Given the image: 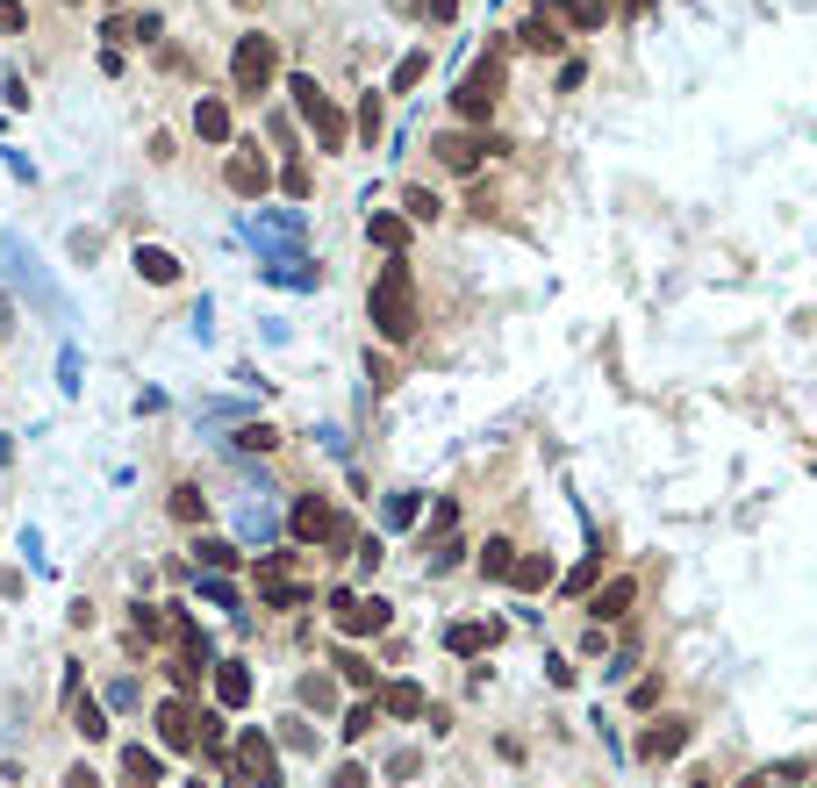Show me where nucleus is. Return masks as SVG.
Segmentation results:
<instances>
[{
  "label": "nucleus",
  "instance_id": "nucleus-34",
  "mask_svg": "<svg viewBox=\"0 0 817 788\" xmlns=\"http://www.w3.org/2000/svg\"><path fill=\"white\" fill-rule=\"evenodd\" d=\"M72 724H80V738H108V717H101V703H80V709H72Z\"/></svg>",
  "mask_w": 817,
  "mask_h": 788
},
{
  "label": "nucleus",
  "instance_id": "nucleus-45",
  "mask_svg": "<svg viewBox=\"0 0 817 788\" xmlns=\"http://www.w3.org/2000/svg\"><path fill=\"white\" fill-rule=\"evenodd\" d=\"M689 788H717V781H710V775H703V781H689Z\"/></svg>",
  "mask_w": 817,
  "mask_h": 788
},
{
  "label": "nucleus",
  "instance_id": "nucleus-44",
  "mask_svg": "<svg viewBox=\"0 0 817 788\" xmlns=\"http://www.w3.org/2000/svg\"><path fill=\"white\" fill-rule=\"evenodd\" d=\"M459 14V0H431V22H452Z\"/></svg>",
  "mask_w": 817,
  "mask_h": 788
},
{
  "label": "nucleus",
  "instance_id": "nucleus-26",
  "mask_svg": "<svg viewBox=\"0 0 817 788\" xmlns=\"http://www.w3.org/2000/svg\"><path fill=\"white\" fill-rule=\"evenodd\" d=\"M352 129L366 136V144H381V129H387V108H381V94H366L359 101V115H352Z\"/></svg>",
  "mask_w": 817,
  "mask_h": 788
},
{
  "label": "nucleus",
  "instance_id": "nucleus-8",
  "mask_svg": "<svg viewBox=\"0 0 817 788\" xmlns=\"http://www.w3.org/2000/svg\"><path fill=\"white\" fill-rule=\"evenodd\" d=\"M689 738H695V724L689 717H660V724H645V732H639V760H674V753L681 746H689Z\"/></svg>",
  "mask_w": 817,
  "mask_h": 788
},
{
  "label": "nucleus",
  "instance_id": "nucleus-23",
  "mask_svg": "<svg viewBox=\"0 0 817 788\" xmlns=\"http://www.w3.org/2000/svg\"><path fill=\"white\" fill-rule=\"evenodd\" d=\"M509 581H517L524 595H538V588H552V559H545V552H517V567H509Z\"/></svg>",
  "mask_w": 817,
  "mask_h": 788
},
{
  "label": "nucleus",
  "instance_id": "nucleus-25",
  "mask_svg": "<svg viewBox=\"0 0 817 788\" xmlns=\"http://www.w3.org/2000/svg\"><path fill=\"white\" fill-rule=\"evenodd\" d=\"M423 72H431V43H423V51H408L402 65H395V80H387V86H395V94H416V86H423Z\"/></svg>",
  "mask_w": 817,
  "mask_h": 788
},
{
  "label": "nucleus",
  "instance_id": "nucleus-35",
  "mask_svg": "<svg viewBox=\"0 0 817 788\" xmlns=\"http://www.w3.org/2000/svg\"><path fill=\"white\" fill-rule=\"evenodd\" d=\"M237 445H245V452H272L280 431H272V423H251V431H237Z\"/></svg>",
  "mask_w": 817,
  "mask_h": 788
},
{
  "label": "nucleus",
  "instance_id": "nucleus-21",
  "mask_svg": "<svg viewBox=\"0 0 817 788\" xmlns=\"http://www.w3.org/2000/svg\"><path fill=\"white\" fill-rule=\"evenodd\" d=\"M545 8H552V22H573V29H602V22H610L602 0H545Z\"/></svg>",
  "mask_w": 817,
  "mask_h": 788
},
{
  "label": "nucleus",
  "instance_id": "nucleus-31",
  "mask_svg": "<svg viewBox=\"0 0 817 788\" xmlns=\"http://www.w3.org/2000/svg\"><path fill=\"white\" fill-rule=\"evenodd\" d=\"M373 724H381V709H373V703H352V709H344V724H338V732H344V738H352V746H359V738H366Z\"/></svg>",
  "mask_w": 817,
  "mask_h": 788
},
{
  "label": "nucleus",
  "instance_id": "nucleus-38",
  "mask_svg": "<svg viewBox=\"0 0 817 788\" xmlns=\"http://www.w3.org/2000/svg\"><path fill=\"white\" fill-rule=\"evenodd\" d=\"M330 788H373V775H366V767H359V760H344L338 775H330Z\"/></svg>",
  "mask_w": 817,
  "mask_h": 788
},
{
  "label": "nucleus",
  "instance_id": "nucleus-43",
  "mask_svg": "<svg viewBox=\"0 0 817 788\" xmlns=\"http://www.w3.org/2000/svg\"><path fill=\"white\" fill-rule=\"evenodd\" d=\"M65 788H101V775H94V767H72V775H65Z\"/></svg>",
  "mask_w": 817,
  "mask_h": 788
},
{
  "label": "nucleus",
  "instance_id": "nucleus-15",
  "mask_svg": "<svg viewBox=\"0 0 817 788\" xmlns=\"http://www.w3.org/2000/svg\"><path fill=\"white\" fill-rule=\"evenodd\" d=\"M408 230H416V222H408V216H395V208H373V216H366V245H381L387 259H402Z\"/></svg>",
  "mask_w": 817,
  "mask_h": 788
},
{
  "label": "nucleus",
  "instance_id": "nucleus-41",
  "mask_svg": "<svg viewBox=\"0 0 817 788\" xmlns=\"http://www.w3.org/2000/svg\"><path fill=\"white\" fill-rule=\"evenodd\" d=\"M653 703H660V674H645L639 688H631V709H653Z\"/></svg>",
  "mask_w": 817,
  "mask_h": 788
},
{
  "label": "nucleus",
  "instance_id": "nucleus-2",
  "mask_svg": "<svg viewBox=\"0 0 817 788\" xmlns=\"http://www.w3.org/2000/svg\"><path fill=\"white\" fill-rule=\"evenodd\" d=\"M287 94H294V115L316 129V144L323 151H344V136H352V123L338 115V101L316 86V72H287Z\"/></svg>",
  "mask_w": 817,
  "mask_h": 788
},
{
  "label": "nucleus",
  "instance_id": "nucleus-42",
  "mask_svg": "<svg viewBox=\"0 0 817 788\" xmlns=\"http://www.w3.org/2000/svg\"><path fill=\"white\" fill-rule=\"evenodd\" d=\"M416 767H423L416 753H395V760H387V781H408V775H416Z\"/></svg>",
  "mask_w": 817,
  "mask_h": 788
},
{
  "label": "nucleus",
  "instance_id": "nucleus-11",
  "mask_svg": "<svg viewBox=\"0 0 817 788\" xmlns=\"http://www.w3.org/2000/svg\"><path fill=\"white\" fill-rule=\"evenodd\" d=\"M631 602H639V581L617 573V581H602L596 595H588V616H596V624H617V616H631Z\"/></svg>",
  "mask_w": 817,
  "mask_h": 788
},
{
  "label": "nucleus",
  "instance_id": "nucleus-37",
  "mask_svg": "<svg viewBox=\"0 0 817 788\" xmlns=\"http://www.w3.org/2000/svg\"><path fill=\"white\" fill-rule=\"evenodd\" d=\"M22 29H29V8L22 0H0V37H22Z\"/></svg>",
  "mask_w": 817,
  "mask_h": 788
},
{
  "label": "nucleus",
  "instance_id": "nucleus-3",
  "mask_svg": "<svg viewBox=\"0 0 817 788\" xmlns=\"http://www.w3.org/2000/svg\"><path fill=\"white\" fill-rule=\"evenodd\" d=\"M503 80H509L503 51H488V58H480V65L459 80V86H452V115H459V123H488V115H495V101H503Z\"/></svg>",
  "mask_w": 817,
  "mask_h": 788
},
{
  "label": "nucleus",
  "instance_id": "nucleus-18",
  "mask_svg": "<svg viewBox=\"0 0 817 788\" xmlns=\"http://www.w3.org/2000/svg\"><path fill=\"white\" fill-rule=\"evenodd\" d=\"M495 639H503V624H474V616H466V624L445 631V653H452V660H474V653H488Z\"/></svg>",
  "mask_w": 817,
  "mask_h": 788
},
{
  "label": "nucleus",
  "instance_id": "nucleus-9",
  "mask_svg": "<svg viewBox=\"0 0 817 788\" xmlns=\"http://www.w3.org/2000/svg\"><path fill=\"white\" fill-rule=\"evenodd\" d=\"M287 530H294V545H323V538H338V517H330L323 495H301L294 517H287Z\"/></svg>",
  "mask_w": 817,
  "mask_h": 788
},
{
  "label": "nucleus",
  "instance_id": "nucleus-46",
  "mask_svg": "<svg viewBox=\"0 0 817 788\" xmlns=\"http://www.w3.org/2000/svg\"><path fill=\"white\" fill-rule=\"evenodd\" d=\"M738 788H767V775H761V781H738Z\"/></svg>",
  "mask_w": 817,
  "mask_h": 788
},
{
  "label": "nucleus",
  "instance_id": "nucleus-32",
  "mask_svg": "<svg viewBox=\"0 0 817 788\" xmlns=\"http://www.w3.org/2000/svg\"><path fill=\"white\" fill-rule=\"evenodd\" d=\"M165 674H173V688H179V695H194V688H201V674H208V666H201V660H187V653H179L173 666H165Z\"/></svg>",
  "mask_w": 817,
  "mask_h": 788
},
{
  "label": "nucleus",
  "instance_id": "nucleus-13",
  "mask_svg": "<svg viewBox=\"0 0 817 788\" xmlns=\"http://www.w3.org/2000/svg\"><path fill=\"white\" fill-rule=\"evenodd\" d=\"M208 681H216V709H245V703H251V688H259L245 660H223V666H208Z\"/></svg>",
  "mask_w": 817,
  "mask_h": 788
},
{
  "label": "nucleus",
  "instance_id": "nucleus-30",
  "mask_svg": "<svg viewBox=\"0 0 817 788\" xmlns=\"http://www.w3.org/2000/svg\"><path fill=\"white\" fill-rule=\"evenodd\" d=\"M165 509H173L179 523H201V517H208V495H201V488H173V502H165Z\"/></svg>",
  "mask_w": 817,
  "mask_h": 788
},
{
  "label": "nucleus",
  "instance_id": "nucleus-19",
  "mask_svg": "<svg viewBox=\"0 0 817 788\" xmlns=\"http://www.w3.org/2000/svg\"><path fill=\"white\" fill-rule=\"evenodd\" d=\"M373 709H381V717H423V688L416 681H387V688L373 695Z\"/></svg>",
  "mask_w": 817,
  "mask_h": 788
},
{
  "label": "nucleus",
  "instance_id": "nucleus-40",
  "mask_svg": "<svg viewBox=\"0 0 817 788\" xmlns=\"http://www.w3.org/2000/svg\"><path fill=\"white\" fill-rule=\"evenodd\" d=\"M301 703L323 709V703H330V681H323V674H309V681H301Z\"/></svg>",
  "mask_w": 817,
  "mask_h": 788
},
{
  "label": "nucleus",
  "instance_id": "nucleus-22",
  "mask_svg": "<svg viewBox=\"0 0 817 788\" xmlns=\"http://www.w3.org/2000/svg\"><path fill=\"white\" fill-rule=\"evenodd\" d=\"M123 781H130V788H158V781H165L158 753H144V746H123Z\"/></svg>",
  "mask_w": 817,
  "mask_h": 788
},
{
  "label": "nucleus",
  "instance_id": "nucleus-28",
  "mask_svg": "<svg viewBox=\"0 0 817 788\" xmlns=\"http://www.w3.org/2000/svg\"><path fill=\"white\" fill-rule=\"evenodd\" d=\"M338 674H344V681H352V688H359V695H366V688H373V681H381V674H373V660H366V653H352V645H344V653H338Z\"/></svg>",
  "mask_w": 817,
  "mask_h": 788
},
{
  "label": "nucleus",
  "instance_id": "nucleus-14",
  "mask_svg": "<svg viewBox=\"0 0 817 788\" xmlns=\"http://www.w3.org/2000/svg\"><path fill=\"white\" fill-rule=\"evenodd\" d=\"M517 37H524V51H538V58H559V51H567V29L552 22V8H531Z\"/></svg>",
  "mask_w": 817,
  "mask_h": 788
},
{
  "label": "nucleus",
  "instance_id": "nucleus-10",
  "mask_svg": "<svg viewBox=\"0 0 817 788\" xmlns=\"http://www.w3.org/2000/svg\"><path fill=\"white\" fill-rule=\"evenodd\" d=\"M431 151L452 165V173H474V165H480V151L495 158V151H509V144H503V136H459V129H452V136H437Z\"/></svg>",
  "mask_w": 817,
  "mask_h": 788
},
{
  "label": "nucleus",
  "instance_id": "nucleus-1",
  "mask_svg": "<svg viewBox=\"0 0 817 788\" xmlns=\"http://www.w3.org/2000/svg\"><path fill=\"white\" fill-rule=\"evenodd\" d=\"M366 309H373V330H381L387 344H408V338H416L423 309H416V272H408V259H387L381 272H373Z\"/></svg>",
  "mask_w": 817,
  "mask_h": 788
},
{
  "label": "nucleus",
  "instance_id": "nucleus-5",
  "mask_svg": "<svg viewBox=\"0 0 817 788\" xmlns=\"http://www.w3.org/2000/svg\"><path fill=\"white\" fill-rule=\"evenodd\" d=\"M230 781L237 788H280V746L251 724V732H237V746H230Z\"/></svg>",
  "mask_w": 817,
  "mask_h": 788
},
{
  "label": "nucleus",
  "instance_id": "nucleus-29",
  "mask_svg": "<svg viewBox=\"0 0 817 788\" xmlns=\"http://www.w3.org/2000/svg\"><path fill=\"white\" fill-rule=\"evenodd\" d=\"M194 559H201L208 573H230V567H237V545H223V538H201V545H194Z\"/></svg>",
  "mask_w": 817,
  "mask_h": 788
},
{
  "label": "nucleus",
  "instance_id": "nucleus-16",
  "mask_svg": "<svg viewBox=\"0 0 817 788\" xmlns=\"http://www.w3.org/2000/svg\"><path fill=\"white\" fill-rule=\"evenodd\" d=\"M194 136H201V144H230V101L223 94L194 101Z\"/></svg>",
  "mask_w": 817,
  "mask_h": 788
},
{
  "label": "nucleus",
  "instance_id": "nucleus-36",
  "mask_svg": "<svg viewBox=\"0 0 817 788\" xmlns=\"http://www.w3.org/2000/svg\"><path fill=\"white\" fill-rule=\"evenodd\" d=\"M416 495H387V523H395V530H408V523H416Z\"/></svg>",
  "mask_w": 817,
  "mask_h": 788
},
{
  "label": "nucleus",
  "instance_id": "nucleus-20",
  "mask_svg": "<svg viewBox=\"0 0 817 788\" xmlns=\"http://www.w3.org/2000/svg\"><path fill=\"white\" fill-rule=\"evenodd\" d=\"M136 272H144L151 287H173V280H179V259H173L165 245H136Z\"/></svg>",
  "mask_w": 817,
  "mask_h": 788
},
{
  "label": "nucleus",
  "instance_id": "nucleus-39",
  "mask_svg": "<svg viewBox=\"0 0 817 788\" xmlns=\"http://www.w3.org/2000/svg\"><path fill=\"white\" fill-rule=\"evenodd\" d=\"M280 187L294 194V201H309V165H287V173H280Z\"/></svg>",
  "mask_w": 817,
  "mask_h": 788
},
{
  "label": "nucleus",
  "instance_id": "nucleus-33",
  "mask_svg": "<svg viewBox=\"0 0 817 788\" xmlns=\"http://www.w3.org/2000/svg\"><path fill=\"white\" fill-rule=\"evenodd\" d=\"M596 581H602V552H596V559H581V567L567 573V595H588Z\"/></svg>",
  "mask_w": 817,
  "mask_h": 788
},
{
  "label": "nucleus",
  "instance_id": "nucleus-7",
  "mask_svg": "<svg viewBox=\"0 0 817 788\" xmlns=\"http://www.w3.org/2000/svg\"><path fill=\"white\" fill-rule=\"evenodd\" d=\"M194 738H201V709H194L187 695H165L158 703V746L165 753H194Z\"/></svg>",
  "mask_w": 817,
  "mask_h": 788
},
{
  "label": "nucleus",
  "instance_id": "nucleus-6",
  "mask_svg": "<svg viewBox=\"0 0 817 788\" xmlns=\"http://www.w3.org/2000/svg\"><path fill=\"white\" fill-rule=\"evenodd\" d=\"M387 602L381 595H359V588H330V624L344 631V639H381L387 631Z\"/></svg>",
  "mask_w": 817,
  "mask_h": 788
},
{
  "label": "nucleus",
  "instance_id": "nucleus-27",
  "mask_svg": "<svg viewBox=\"0 0 817 788\" xmlns=\"http://www.w3.org/2000/svg\"><path fill=\"white\" fill-rule=\"evenodd\" d=\"M437 208H445V201H437L431 187H402V216L408 222H437Z\"/></svg>",
  "mask_w": 817,
  "mask_h": 788
},
{
  "label": "nucleus",
  "instance_id": "nucleus-24",
  "mask_svg": "<svg viewBox=\"0 0 817 788\" xmlns=\"http://www.w3.org/2000/svg\"><path fill=\"white\" fill-rule=\"evenodd\" d=\"M509 567H517V545H509V538L480 545V573H488V581H509Z\"/></svg>",
  "mask_w": 817,
  "mask_h": 788
},
{
  "label": "nucleus",
  "instance_id": "nucleus-12",
  "mask_svg": "<svg viewBox=\"0 0 817 788\" xmlns=\"http://www.w3.org/2000/svg\"><path fill=\"white\" fill-rule=\"evenodd\" d=\"M223 179H230V194H237V201H259V194L272 187V173H266V158H259V151H237V158L223 165Z\"/></svg>",
  "mask_w": 817,
  "mask_h": 788
},
{
  "label": "nucleus",
  "instance_id": "nucleus-4",
  "mask_svg": "<svg viewBox=\"0 0 817 788\" xmlns=\"http://www.w3.org/2000/svg\"><path fill=\"white\" fill-rule=\"evenodd\" d=\"M272 80H280V43L259 37V29H245L237 51H230V86H237V94H266Z\"/></svg>",
  "mask_w": 817,
  "mask_h": 788
},
{
  "label": "nucleus",
  "instance_id": "nucleus-17",
  "mask_svg": "<svg viewBox=\"0 0 817 788\" xmlns=\"http://www.w3.org/2000/svg\"><path fill=\"white\" fill-rule=\"evenodd\" d=\"M316 588L294 581V573H259V602H272V610H309Z\"/></svg>",
  "mask_w": 817,
  "mask_h": 788
}]
</instances>
